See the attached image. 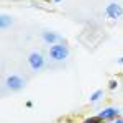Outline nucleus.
I'll return each instance as SVG.
<instances>
[{
	"instance_id": "8",
	"label": "nucleus",
	"mask_w": 123,
	"mask_h": 123,
	"mask_svg": "<svg viewBox=\"0 0 123 123\" xmlns=\"http://www.w3.org/2000/svg\"><path fill=\"white\" fill-rule=\"evenodd\" d=\"M104 120L100 118V117H89V118H85L82 123H102Z\"/></svg>"
},
{
	"instance_id": "7",
	"label": "nucleus",
	"mask_w": 123,
	"mask_h": 123,
	"mask_svg": "<svg viewBox=\"0 0 123 123\" xmlns=\"http://www.w3.org/2000/svg\"><path fill=\"white\" fill-rule=\"evenodd\" d=\"M102 97H104V90H95L94 94H92V97H90V102H97Z\"/></svg>"
},
{
	"instance_id": "3",
	"label": "nucleus",
	"mask_w": 123,
	"mask_h": 123,
	"mask_svg": "<svg viewBox=\"0 0 123 123\" xmlns=\"http://www.w3.org/2000/svg\"><path fill=\"white\" fill-rule=\"evenodd\" d=\"M105 13H107V17L108 18H120L123 15V8L122 5H118V3H108L107 5V8H105Z\"/></svg>"
},
{
	"instance_id": "6",
	"label": "nucleus",
	"mask_w": 123,
	"mask_h": 123,
	"mask_svg": "<svg viewBox=\"0 0 123 123\" xmlns=\"http://www.w3.org/2000/svg\"><path fill=\"white\" fill-rule=\"evenodd\" d=\"M43 39L46 41V43H49V44H54L56 41H61V36L59 35H56V33H53V31H44L43 33Z\"/></svg>"
},
{
	"instance_id": "11",
	"label": "nucleus",
	"mask_w": 123,
	"mask_h": 123,
	"mask_svg": "<svg viewBox=\"0 0 123 123\" xmlns=\"http://www.w3.org/2000/svg\"><path fill=\"white\" fill-rule=\"evenodd\" d=\"M113 123H123V118H117V120H115Z\"/></svg>"
},
{
	"instance_id": "2",
	"label": "nucleus",
	"mask_w": 123,
	"mask_h": 123,
	"mask_svg": "<svg viewBox=\"0 0 123 123\" xmlns=\"http://www.w3.org/2000/svg\"><path fill=\"white\" fill-rule=\"evenodd\" d=\"M28 62H30V66H31L33 71H39L41 67L44 66V57H43L41 53L33 51V53L30 54V57H28Z\"/></svg>"
},
{
	"instance_id": "4",
	"label": "nucleus",
	"mask_w": 123,
	"mask_h": 123,
	"mask_svg": "<svg viewBox=\"0 0 123 123\" xmlns=\"http://www.w3.org/2000/svg\"><path fill=\"white\" fill-rule=\"evenodd\" d=\"M7 87L10 90H20V89L25 87V80L20 76H10L7 77Z\"/></svg>"
},
{
	"instance_id": "12",
	"label": "nucleus",
	"mask_w": 123,
	"mask_h": 123,
	"mask_svg": "<svg viewBox=\"0 0 123 123\" xmlns=\"http://www.w3.org/2000/svg\"><path fill=\"white\" fill-rule=\"evenodd\" d=\"M118 62H120V64H123V57H120V59H118Z\"/></svg>"
},
{
	"instance_id": "1",
	"label": "nucleus",
	"mask_w": 123,
	"mask_h": 123,
	"mask_svg": "<svg viewBox=\"0 0 123 123\" xmlns=\"http://www.w3.org/2000/svg\"><path fill=\"white\" fill-rule=\"evenodd\" d=\"M49 56L54 61H64L69 56V48L66 44H53L49 48Z\"/></svg>"
},
{
	"instance_id": "5",
	"label": "nucleus",
	"mask_w": 123,
	"mask_h": 123,
	"mask_svg": "<svg viewBox=\"0 0 123 123\" xmlns=\"http://www.w3.org/2000/svg\"><path fill=\"white\" fill-rule=\"evenodd\" d=\"M118 113H120V112H118L117 108H113V107H107V108H104V110H100L97 117H100L102 120H117Z\"/></svg>"
},
{
	"instance_id": "13",
	"label": "nucleus",
	"mask_w": 123,
	"mask_h": 123,
	"mask_svg": "<svg viewBox=\"0 0 123 123\" xmlns=\"http://www.w3.org/2000/svg\"><path fill=\"white\" fill-rule=\"evenodd\" d=\"M54 2H56V3H57V2H61V0H54Z\"/></svg>"
},
{
	"instance_id": "10",
	"label": "nucleus",
	"mask_w": 123,
	"mask_h": 123,
	"mask_svg": "<svg viewBox=\"0 0 123 123\" xmlns=\"http://www.w3.org/2000/svg\"><path fill=\"white\" fill-rule=\"evenodd\" d=\"M117 85H118V82H117L115 79H112V80L108 82V89H117Z\"/></svg>"
},
{
	"instance_id": "9",
	"label": "nucleus",
	"mask_w": 123,
	"mask_h": 123,
	"mask_svg": "<svg viewBox=\"0 0 123 123\" xmlns=\"http://www.w3.org/2000/svg\"><path fill=\"white\" fill-rule=\"evenodd\" d=\"M10 23H12V20L8 15H2V28H7Z\"/></svg>"
}]
</instances>
